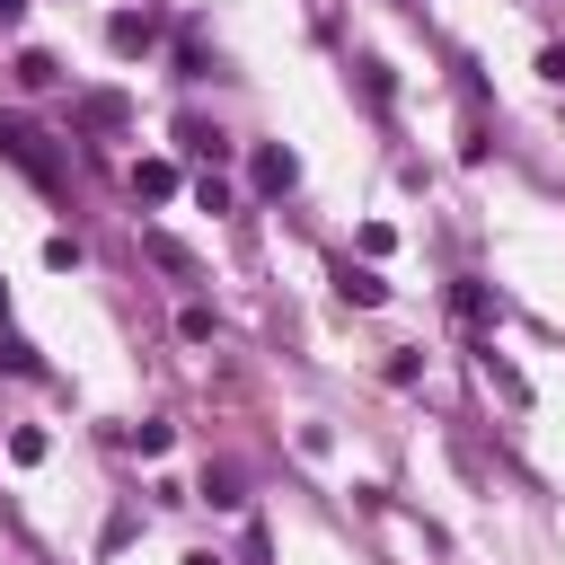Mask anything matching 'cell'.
I'll return each mask as SVG.
<instances>
[{"label": "cell", "instance_id": "8", "mask_svg": "<svg viewBox=\"0 0 565 565\" xmlns=\"http://www.w3.org/2000/svg\"><path fill=\"white\" fill-rule=\"evenodd\" d=\"M18 79H26V88H53L62 62H53V53H18Z\"/></svg>", "mask_w": 565, "mask_h": 565}, {"label": "cell", "instance_id": "16", "mask_svg": "<svg viewBox=\"0 0 565 565\" xmlns=\"http://www.w3.org/2000/svg\"><path fill=\"white\" fill-rule=\"evenodd\" d=\"M18 18H26V0H0V26H18Z\"/></svg>", "mask_w": 565, "mask_h": 565}, {"label": "cell", "instance_id": "5", "mask_svg": "<svg viewBox=\"0 0 565 565\" xmlns=\"http://www.w3.org/2000/svg\"><path fill=\"white\" fill-rule=\"evenodd\" d=\"M291 177H300V168H291V150H256V185H265V194H282Z\"/></svg>", "mask_w": 565, "mask_h": 565}, {"label": "cell", "instance_id": "10", "mask_svg": "<svg viewBox=\"0 0 565 565\" xmlns=\"http://www.w3.org/2000/svg\"><path fill=\"white\" fill-rule=\"evenodd\" d=\"M177 327H185V344H212V335H221V318H212L203 300H185V318H177Z\"/></svg>", "mask_w": 565, "mask_h": 565}, {"label": "cell", "instance_id": "4", "mask_svg": "<svg viewBox=\"0 0 565 565\" xmlns=\"http://www.w3.org/2000/svg\"><path fill=\"white\" fill-rule=\"evenodd\" d=\"M335 291H344L353 309H380V300H388V282H380V274H362V265H344V282H335Z\"/></svg>", "mask_w": 565, "mask_h": 565}, {"label": "cell", "instance_id": "17", "mask_svg": "<svg viewBox=\"0 0 565 565\" xmlns=\"http://www.w3.org/2000/svg\"><path fill=\"white\" fill-rule=\"evenodd\" d=\"M185 565H221V556H203V547H194V556H185Z\"/></svg>", "mask_w": 565, "mask_h": 565}, {"label": "cell", "instance_id": "14", "mask_svg": "<svg viewBox=\"0 0 565 565\" xmlns=\"http://www.w3.org/2000/svg\"><path fill=\"white\" fill-rule=\"evenodd\" d=\"M0 362H9V371H44V362H35V344H26V335H0Z\"/></svg>", "mask_w": 565, "mask_h": 565}, {"label": "cell", "instance_id": "7", "mask_svg": "<svg viewBox=\"0 0 565 565\" xmlns=\"http://www.w3.org/2000/svg\"><path fill=\"white\" fill-rule=\"evenodd\" d=\"M450 309H459L468 327H486V318H494V300H486V282H450Z\"/></svg>", "mask_w": 565, "mask_h": 565}, {"label": "cell", "instance_id": "2", "mask_svg": "<svg viewBox=\"0 0 565 565\" xmlns=\"http://www.w3.org/2000/svg\"><path fill=\"white\" fill-rule=\"evenodd\" d=\"M79 124H88V132H124V124H132V106H124L115 88H88V97H79Z\"/></svg>", "mask_w": 565, "mask_h": 565}, {"label": "cell", "instance_id": "3", "mask_svg": "<svg viewBox=\"0 0 565 565\" xmlns=\"http://www.w3.org/2000/svg\"><path fill=\"white\" fill-rule=\"evenodd\" d=\"M150 35H159V26H150L141 9H115V18H106V44H115V53H141Z\"/></svg>", "mask_w": 565, "mask_h": 565}, {"label": "cell", "instance_id": "6", "mask_svg": "<svg viewBox=\"0 0 565 565\" xmlns=\"http://www.w3.org/2000/svg\"><path fill=\"white\" fill-rule=\"evenodd\" d=\"M132 194H150V203L177 194V168H168V159H141V168H132Z\"/></svg>", "mask_w": 565, "mask_h": 565}, {"label": "cell", "instance_id": "11", "mask_svg": "<svg viewBox=\"0 0 565 565\" xmlns=\"http://www.w3.org/2000/svg\"><path fill=\"white\" fill-rule=\"evenodd\" d=\"M150 256H159V265H168V274H194V256H185V247H177V238H168V230H150Z\"/></svg>", "mask_w": 565, "mask_h": 565}, {"label": "cell", "instance_id": "15", "mask_svg": "<svg viewBox=\"0 0 565 565\" xmlns=\"http://www.w3.org/2000/svg\"><path fill=\"white\" fill-rule=\"evenodd\" d=\"M539 71H547V79L565 88V44H547V53H539Z\"/></svg>", "mask_w": 565, "mask_h": 565}, {"label": "cell", "instance_id": "1", "mask_svg": "<svg viewBox=\"0 0 565 565\" xmlns=\"http://www.w3.org/2000/svg\"><path fill=\"white\" fill-rule=\"evenodd\" d=\"M0 150H9V159H18L35 185H62V159L44 150V132H35V124H0Z\"/></svg>", "mask_w": 565, "mask_h": 565}, {"label": "cell", "instance_id": "9", "mask_svg": "<svg viewBox=\"0 0 565 565\" xmlns=\"http://www.w3.org/2000/svg\"><path fill=\"white\" fill-rule=\"evenodd\" d=\"M177 141H185V150H194V159H221V150H230V132H212V124H185V132H177Z\"/></svg>", "mask_w": 565, "mask_h": 565}, {"label": "cell", "instance_id": "12", "mask_svg": "<svg viewBox=\"0 0 565 565\" xmlns=\"http://www.w3.org/2000/svg\"><path fill=\"white\" fill-rule=\"evenodd\" d=\"M9 459H18V468H35V459H44V433H35V424H18V433H9Z\"/></svg>", "mask_w": 565, "mask_h": 565}, {"label": "cell", "instance_id": "13", "mask_svg": "<svg viewBox=\"0 0 565 565\" xmlns=\"http://www.w3.org/2000/svg\"><path fill=\"white\" fill-rule=\"evenodd\" d=\"M203 503H221V512H230V503H238V477H230V468H203Z\"/></svg>", "mask_w": 565, "mask_h": 565}]
</instances>
